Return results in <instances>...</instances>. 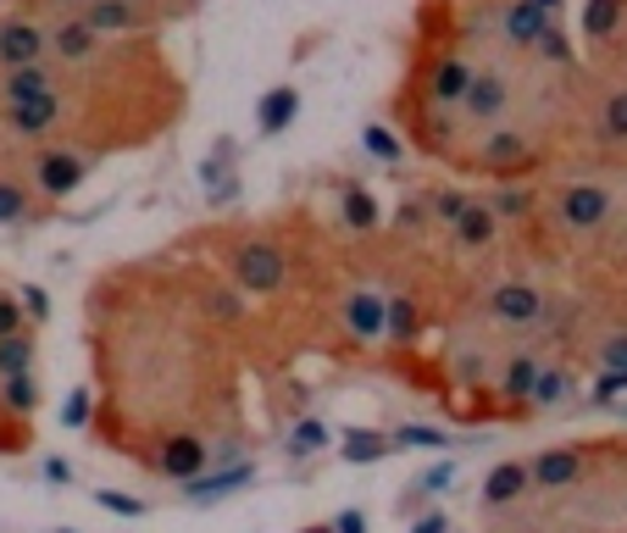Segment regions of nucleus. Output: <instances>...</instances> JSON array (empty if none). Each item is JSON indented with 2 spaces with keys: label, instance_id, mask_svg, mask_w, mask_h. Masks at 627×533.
<instances>
[{
  "label": "nucleus",
  "instance_id": "1",
  "mask_svg": "<svg viewBox=\"0 0 627 533\" xmlns=\"http://www.w3.org/2000/svg\"><path fill=\"white\" fill-rule=\"evenodd\" d=\"M89 167H94V156H89V151H78V144H67V139L39 144V151L28 156V189H34V195H39L44 206H56V201H67V195H73V189H84Z\"/></svg>",
  "mask_w": 627,
  "mask_h": 533
},
{
  "label": "nucleus",
  "instance_id": "2",
  "mask_svg": "<svg viewBox=\"0 0 627 533\" xmlns=\"http://www.w3.org/2000/svg\"><path fill=\"white\" fill-rule=\"evenodd\" d=\"M545 156H539V144L534 134H522V128H489V134H477V156L466 167L477 173H489L500 183H534L527 173H534Z\"/></svg>",
  "mask_w": 627,
  "mask_h": 533
},
{
  "label": "nucleus",
  "instance_id": "3",
  "mask_svg": "<svg viewBox=\"0 0 627 533\" xmlns=\"http://www.w3.org/2000/svg\"><path fill=\"white\" fill-rule=\"evenodd\" d=\"M39 62H51V23L23 7H7L0 12V73L39 67Z\"/></svg>",
  "mask_w": 627,
  "mask_h": 533
},
{
  "label": "nucleus",
  "instance_id": "4",
  "mask_svg": "<svg viewBox=\"0 0 627 533\" xmlns=\"http://www.w3.org/2000/svg\"><path fill=\"white\" fill-rule=\"evenodd\" d=\"M178 7H162V0H89L84 7V23L101 34V39H117V34H156Z\"/></svg>",
  "mask_w": 627,
  "mask_h": 533
},
{
  "label": "nucleus",
  "instance_id": "5",
  "mask_svg": "<svg viewBox=\"0 0 627 533\" xmlns=\"http://www.w3.org/2000/svg\"><path fill=\"white\" fill-rule=\"evenodd\" d=\"M477 67L461 56V51H445V56H427V73H422V106H439V112H461L466 89H472Z\"/></svg>",
  "mask_w": 627,
  "mask_h": 533
},
{
  "label": "nucleus",
  "instance_id": "6",
  "mask_svg": "<svg viewBox=\"0 0 627 533\" xmlns=\"http://www.w3.org/2000/svg\"><path fill=\"white\" fill-rule=\"evenodd\" d=\"M511 78H506V67L495 62V67H477V78H472V89H466V101H461V117L472 123V128H506V112H511Z\"/></svg>",
  "mask_w": 627,
  "mask_h": 533
},
{
  "label": "nucleus",
  "instance_id": "7",
  "mask_svg": "<svg viewBox=\"0 0 627 533\" xmlns=\"http://www.w3.org/2000/svg\"><path fill=\"white\" fill-rule=\"evenodd\" d=\"M106 56V39L84 23V12H56L51 17V62L56 67H89Z\"/></svg>",
  "mask_w": 627,
  "mask_h": 533
},
{
  "label": "nucleus",
  "instance_id": "8",
  "mask_svg": "<svg viewBox=\"0 0 627 533\" xmlns=\"http://www.w3.org/2000/svg\"><path fill=\"white\" fill-rule=\"evenodd\" d=\"M611 189H600V183H566L561 195H555V223L566 228V233H594V228H605L611 223Z\"/></svg>",
  "mask_w": 627,
  "mask_h": 533
},
{
  "label": "nucleus",
  "instance_id": "9",
  "mask_svg": "<svg viewBox=\"0 0 627 533\" xmlns=\"http://www.w3.org/2000/svg\"><path fill=\"white\" fill-rule=\"evenodd\" d=\"M550 28H555V12H545L539 0H506L500 7V39L516 56H534Z\"/></svg>",
  "mask_w": 627,
  "mask_h": 533
},
{
  "label": "nucleus",
  "instance_id": "10",
  "mask_svg": "<svg viewBox=\"0 0 627 533\" xmlns=\"http://www.w3.org/2000/svg\"><path fill=\"white\" fill-rule=\"evenodd\" d=\"M233 278L256 289V295H278V289L289 283V262L278 245H267V239H251V245L233 251Z\"/></svg>",
  "mask_w": 627,
  "mask_h": 533
},
{
  "label": "nucleus",
  "instance_id": "11",
  "mask_svg": "<svg viewBox=\"0 0 627 533\" xmlns=\"http://www.w3.org/2000/svg\"><path fill=\"white\" fill-rule=\"evenodd\" d=\"M151 467L162 478H172V483H195L212 467V445L201 440V433H167V440L156 445V456H151Z\"/></svg>",
  "mask_w": 627,
  "mask_h": 533
},
{
  "label": "nucleus",
  "instance_id": "12",
  "mask_svg": "<svg viewBox=\"0 0 627 533\" xmlns=\"http://www.w3.org/2000/svg\"><path fill=\"white\" fill-rule=\"evenodd\" d=\"M484 312H489L500 328H527V322H539V317H545V295H539L534 283L511 278V283H495V289H489Z\"/></svg>",
  "mask_w": 627,
  "mask_h": 533
},
{
  "label": "nucleus",
  "instance_id": "13",
  "mask_svg": "<svg viewBox=\"0 0 627 533\" xmlns=\"http://www.w3.org/2000/svg\"><path fill=\"white\" fill-rule=\"evenodd\" d=\"M534 490H545V495H561V490H577V478H584V450L577 445H555V450H545V456H534Z\"/></svg>",
  "mask_w": 627,
  "mask_h": 533
},
{
  "label": "nucleus",
  "instance_id": "14",
  "mask_svg": "<svg viewBox=\"0 0 627 533\" xmlns=\"http://www.w3.org/2000/svg\"><path fill=\"white\" fill-rule=\"evenodd\" d=\"M450 239L461 251H489L495 239H500V212L489 206V201H472L466 212H461V223L450 228Z\"/></svg>",
  "mask_w": 627,
  "mask_h": 533
},
{
  "label": "nucleus",
  "instance_id": "15",
  "mask_svg": "<svg viewBox=\"0 0 627 533\" xmlns=\"http://www.w3.org/2000/svg\"><path fill=\"white\" fill-rule=\"evenodd\" d=\"M345 328L356 333V345H372V339L389 328V301H378L372 289H356L345 301Z\"/></svg>",
  "mask_w": 627,
  "mask_h": 533
},
{
  "label": "nucleus",
  "instance_id": "16",
  "mask_svg": "<svg viewBox=\"0 0 627 533\" xmlns=\"http://www.w3.org/2000/svg\"><path fill=\"white\" fill-rule=\"evenodd\" d=\"M527 490H534V472H527V461H500V467L484 478V511H500V506L522 500Z\"/></svg>",
  "mask_w": 627,
  "mask_h": 533
},
{
  "label": "nucleus",
  "instance_id": "17",
  "mask_svg": "<svg viewBox=\"0 0 627 533\" xmlns=\"http://www.w3.org/2000/svg\"><path fill=\"white\" fill-rule=\"evenodd\" d=\"M300 117V89L295 84H278V89H267L261 94V106H256V128L267 134V139H278V134H289V123Z\"/></svg>",
  "mask_w": 627,
  "mask_h": 533
},
{
  "label": "nucleus",
  "instance_id": "18",
  "mask_svg": "<svg viewBox=\"0 0 627 533\" xmlns=\"http://www.w3.org/2000/svg\"><path fill=\"white\" fill-rule=\"evenodd\" d=\"M256 472H251V461H233V467H222V472H201L195 483H183V500H195V506H206V500H217V495H233V490H245Z\"/></svg>",
  "mask_w": 627,
  "mask_h": 533
},
{
  "label": "nucleus",
  "instance_id": "19",
  "mask_svg": "<svg viewBox=\"0 0 627 533\" xmlns=\"http://www.w3.org/2000/svg\"><path fill=\"white\" fill-rule=\"evenodd\" d=\"M594 134H600L605 144H622V151H627V84H605V89H600Z\"/></svg>",
  "mask_w": 627,
  "mask_h": 533
},
{
  "label": "nucleus",
  "instance_id": "20",
  "mask_svg": "<svg viewBox=\"0 0 627 533\" xmlns=\"http://www.w3.org/2000/svg\"><path fill=\"white\" fill-rule=\"evenodd\" d=\"M539 372H545V361H539L534 351H511V361H506V372H500V390H506V401H516V406H527V401H534V383H539Z\"/></svg>",
  "mask_w": 627,
  "mask_h": 533
},
{
  "label": "nucleus",
  "instance_id": "21",
  "mask_svg": "<svg viewBox=\"0 0 627 533\" xmlns=\"http://www.w3.org/2000/svg\"><path fill=\"white\" fill-rule=\"evenodd\" d=\"M622 23H627V0H589L584 7V39L589 45L622 39Z\"/></svg>",
  "mask_w": 627,
  "mask_h": 533
},
{
  "label": "nucleus",
  "instance_id": "22",
  "mask_svg": "<svg viewBox=\"0 0 627 533\" xmlns=\"http://www.w3.org/2000/svg\"><path fill=\"white\" fill-rule=\"evenodd\" d=\"M566 401H577V372H572V367H545L527 406H534V411H561Z\"/></svg>",
  "mask_w": 627,
  "mask_h": 533
},
{
  "label": "nucleus",
  "instance_id": "23",
  "mask_svg": "<svg viewBox=\"0 0 627 533\" xmlns=\"http://www.w3.org/2000/svg\"><path fill=\"white\" fill-rule=\"evenodd\" d=\"M389 450H395V440H389V433H378V428H345V445H340V456L350 467H372Z\"/></svg>",
  "mask_w": 627,
  "mask_h": 533
},
{
  "label": "nucleus",
  "instance_id": "24",
  "mask_svg": "<svg viewBox=\"0 0 627 533\" xmlns=\"http://www.w3.org/2000/svg\"><path fill=\"white\" fill-rule=\"evenodd\" d=\"M340 223H345L350 233H372V228H378L372 189H361V183H345V189H340Z\"/></svg>",
  "mask_w": 627,
  "mask_h": 533
},
{
  "label": "nucleus",
  "instance_id": "25",
  "mask_svg": "<svg viewBox=\"0 0 627 533\" xmlns=\"http://www.w3.org/2000/svg\"><path fill=\"white\" fill-rule=\"evenodd\" d=\"M34 406H39V383H34V372H28V378H0V411L17 417V422H28Z\"/></svg>",
  "mask_w": 627,
  "mask_h": 533
},
{
  "label": "nucleus",
  "instance_id": "26",
  "mask_svg": "<svg viewBox=\"0 0 627 533\" xmlns=\"http://www.w3.org/2000/svg\"><path fill=\"white\" fill-rule=\"evenodd\" d=\"M395 339V345H411V339L422 333V306H417V295H395L389 301V328H383Z\"/></svg>",
  "mask_w": 627,
  "mask_h": 533
},
{
  "label": "nucleus",
  "instance_id": "27",
  "mask_svg": "<svg viewBox=\"0 0 627 533\" xmlns=\"http://www.w3.org/2000/svg\"><path fill=\"white\" fill-rule=\"evenodd\" d=\"M28 217H34V189L0 173V223H28Z\"/></svg>",
  "mask_w": 627,
  "mask_h": 533
},
{
  "label": "nucleus",
  "instance_id": "28",
  "mask_svg": "<svg viewBox=\"0 0 627 533\" xmlns=\"http://www.w3.org/2000/svg\"><path fill=\"white\" fill-rule=\"evenodd\" d=\"M28 372H34V339L28 333L0 339V378H28Z\"/></svg>",
  "mask_w": 627,
  "mask_h": 533
},
{
  "label": "nucleus",
  "instance_id": "29",
  "mask_svg": "<svg viewBox=\"0 0 627 533\" xmlns=\"http://www.w3.org/2000/svg\"><path fill=\"white\" fill-rule=\"evenodd\" d=\"M466 206L472 201L461 195V189H427V212H433V223H439V228H456Z\"/></svg>",
  "mask_w": 627,
  "mask_h": 533
},
{
  "label": "nucleus",
  "instance_id": "30",
  "mask_svg": "<svg viewBox=\"0 0 627 533\" xmlns=\"http://www.w3.org/2000/svg\"><path fill=\"white\" fill-rule=\"evenodd\" d=\"M389 440H395L400 450H406V445H411V450H445V445H450V433H439V428H422V422H400V428L389 433Z\"/></svg>",
  "mask_w": 627,
  "mask_h": 533
},
{
  "label": "nucleus",
  "instance_id": "31",
  "mask_svg": "<svg viewBox=\"0 0 627 533\" xmlns=\"http://www.w3.org/2000/svg\"><path fill=\"white\" fill-rule=\"evenodd\" d=\"M361 144H367L378 162H400V156H406L400 134H395V128H383V123H367V128H361Z\"/></svg>",
  "mask_w": 627,
  "mask_h": 533
},
{
  "label": "nucleus",
  "instance_id": "32",
  "mask_svg": "<svg viewBox=\"0 0 627 533\" xmlns=\"http://www.w3.org/2000/svg\"><path fill=\"white\" fill-rule=\"evenodd\" d=\"M317 450H328V428L317 417L295 422V433H289V456H317Z\"/></svg>",
  "mask_w": 627,
  "mask_h": 533
},
{
  "label": "nucleus",
  "instance_id": "33",
  "mask_svg": "<svg viewBox=\"0 0 627 533\" xmlns=\"http://www.w3.org/2000/svg\"><path fill=\"white\" fill-rule=\"evenodd\" d=\"M427 223H433V212H427V195H406V201L395 206V228H400L406 239H417Z\"/></svg>",
  "mask_w": 627,
  "mask_h": 533
},
{
  "label": "nucleus",
  "instance_id": "34",
  "mask_svg": "<svg viewBox=\"0 0 627 533\" xmlns=\"http://www.w3.org/2000/svg\"><path fill=\"white\" fill-rule=\"evenodd\" d=\"M534 62H550V67H561V73H566V67H577V51H572V39H566L561 28H550V34H545V45L534 51Z\"/></svg>",
  "mask_w": 627,
  "mask_h": 533
},
{
  "label": "nucleus",
  "instance_id": "35",
  "mask_svg": "<svg viewBox=\"0 0 627 533\" xmlns=\"http://www.w3.org/2000/svg\"><path fill=\"white\" fill-rule=\"evenodd\" d=\"M94 506L112 511V517H128V522L144 517V500H139V495H123V490H94Z\"/></svg>",
  "mask_w": 627,
  "mask_h": 533
},
{
  "label": "nucleus",
  "instance_id": "36",
  "mask_svg": "<svg viewBox=\"0 0 627 533\" xmlns=\"http://www.w3.org/2000/svg\"><path fill=\"white\" fill-rule=\"evenodd\" d=\"M534 201H539L534 189H522V183H516V189H500V195H495L489 206H495V212H500V223H506V217H527V212H534Z\"/></svg>",
  "mask_w": 627,
  "mask_h": 533
},
{
  "label": "nucleus",
  "instance_id": "37",
  "mask_svg": "<svg viewBox=\"0 0 627 533\" xmlns=\"http://www.w3.org/2000/svg\"><path fill=\"white\" fill-rule=\"evenodd\" d=\"M23 322H28V306H23V295H12V289H0V339L23 333Z\"/></svg>",
  "mask_w": 627,
  "mask_h": 533
},
{
  "label": "nucleus",
  "instance_id": "38",
  "mask_svg": "<svg viewBox=\"0 0 627 533\" xmlns=\"http://www.w3.org/2000/svg\"><path fill=\"white\" fill-rule=\"evenodd\" d=\"M456 483V461H433L422 478H417V495H445Z\"/></svg>",
  "mask_w": 627,
  "mask_h": 533
},
{
  "label": "nucleus",
  "instance_id": "39",
  "mask_svg": "<svg viewBox=\"0 0 627 533\" xmlns=\"http://www.w3.org/2000/svg\"><path fill=\"white\" fill-rule=\"evenodd\" d=\"M89 417H94L89 390H73V395H67V406H62V428H89Z\"/></svg>",
  "mask_w": 627,
  "mask_h": 533
},
{
  "label": "nucleus",
  "instance_id": "40",
  "mask_svg": "<svg viewBox=\"0 0 627 533\" xmlns=\"http://www.w3.org/2000/svg\"><path fill=\"white\" fill-rule=\"evenodd\" d=\"M616 395H627V372H600V383H594V406H616Z\"/></svg>",
  "mask_w": 627,
  "mask_h": 533
},
{
  "label": "nucleus",
  "instance_id": "41",
  "mask_svg": "<svg viewBox=\"0 0 627 533\" xmlns=\"http://www.w3.org/2000/svg\"><path fill=\"white\" fill-rule=\"evenodd\" d=\"M600 361H605V372H627V333L605 339V345H600Z\"/></svg>",
  "mask_w": 627,
  "mask_h": 533
},
{
  "label": "nucleus",
  "instance_id": "42",
  "mask_svg": "<svg viewBox=\"0 0 627 533\" xmlns=\"http://www.w3.org/2000/svg\"><path fill=\"white\" fill-rule=\"evenodd\" d=\"M17 295H23V306H28V317H34V322H44V317H51V295H44V289H34V283H23V289H17Z\"/></svg>",
  "mask_w": 627,
  "mask_h": 533
},
{
  "label": "nucleus",
  "instance_id": "43",
  "mask_svg": "<svg viewBox=\"0 0 627 533\" xmlns=\"http://www.w3.org/2000/svg\"><path fill=\"white\" fill-rule=\"evenodd\" d=\"M333 533H367V511H361V506L340 511V517H333Z\"/></svg>",
  "mask_w": 627,
  "mask_h": 533
},
{
  "label": "nucleus",
  "instance_id": "44",
  "mask_svg": "<svg viewBox=\"0 0 627 533\" xmlns=\"http://www.w3.org/2000/svg\"><path fill=\"white\" fill-rule=\"evenodd\" d=\"M44 478H51V483H73V467L62 456H44Z\"/></svg>",
  "mask_w": 627,
  "mask_h": 533
},
{
  "label": "nucleus",
  "instance_id": "45",
  "mask_svg": "<svg viewBox=\"0 0 627 533\" xmlns=\"http://www.w3.org/2000/svg\"><path fill=\"white\" fill-rule=\"evenodd\" d=\"M411 533H450V522H445V511H427V517H417Z\"/></svg>",
  "mask_w": 627,
  "mask_h": 533
},
{
  "label": "nucleus",
  "instance_id": "46",
  "mask_svg": "<svg viewBox=\"0 0 627 533\" xmlns=\"http://www.w3.org/2000/svg\"><path fill=\"white\" fill-rule=\"evenodd\" d=\"M300 533H333V522H311V528H300Z\"/></svg>",
  "mask_w": 627,
  "mask_h": 533
},
{
  "label": "nucleus",
  "instance_id": "47",
  "mask_svg": "<svg viewBox=\"0 0 627 533\" xmlns=\"http://www.w3.org/2000/svg\"><path fill=\"white\" fill-rule=\"evenodd\" d=\"M539 7H545V12H561V7H566V0H539Z\"/></svg>",
  "mask_w": 627,
  "mask_h": 533
},
{
  "label": "nucleus",
  "instance_id": "48",
  "mask_svg": "<svg viewBox=\"0 0 627 533\" xmlns=\"http://www.w3.org/2000/svg\"><path fill=\"white\" fill-rule=\"evenodd\" d=\"M56 533H78V528H56Z\"/></svg>",
  "mask_w": 627,
  "mask_h": 533
},
{
  "label": "nucleus",
  "instance_id": "49",
  "mask_svg": "<svg viewBox=\"0 0 627 533\" xmlns=\"http://www.w3.org/2000/svg\"><path fill=\"white\" fill-rule=\"evenodd\" d=\"M622 411H627V406H622Z\"/></svg>",
  "mask_w": 627,
  "mask_h": 533
}]
</instances>
